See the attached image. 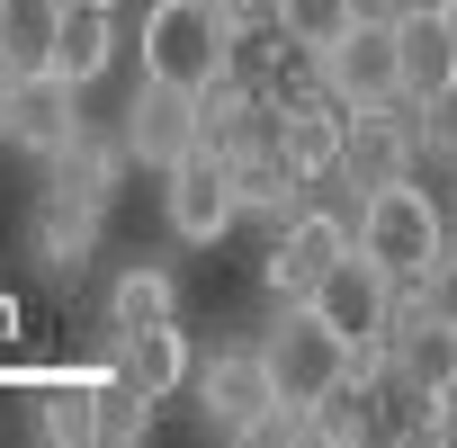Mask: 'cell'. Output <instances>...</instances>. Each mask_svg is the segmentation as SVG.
Here are the masks:
<instances>
[{
	"mask_svg": "<svg viewBox=\"0 0 457 448\" xmlns=\"http://www.w3.org/2000/svg\"><path fill=\"white\" fill-rule=\"evenodd\" d=\"M350 243H359V261H377L395 287H412V278L448 252V215H439V197H430L421 179H386V188H368V197L350 206Z\"/></svg>",
	"mask_w": 457,
	"mask_h": 448,
	"instance_id": "cell-1",
	"label": "cell"
},
{
	"mask_svg": "<svg viewBox=\"0 0 457 448\" xmlns=\"http://www.w3.org/2000/svg\"><path fill=\"white\" fill-rule=\"evenodd\" d=\"M234 28H224L215 0H153L144 28H135V54H144V81H170V90H206L234 72Z\"/></svg>",
	"mask_w": 457,
	"mask_h": 448,
	"instance_id": "cell-2",
	"label": "cell"
},
{
	"mask_svg": "<svg viewBox=\"0 0 457 448\" xmlns=\"http://www.w3.org/2000/svg\"><path fill=\"white\" fill-rule=\"evenodd\" d=\"M252 350H261V368H270L278 403H296V412H314V403L350 377V341H341L305 296H278V314L252 332Z\"/></svg>",
	"mask_w": 457,
	"mask_h": 448,
	"instance_id": "cell-3",
	"label": "cell"
},
{
	"mask_svg": "<svg viewBox=\"0 0 457 448\" xmlns=\"http://www.w3.org/2000/svg\"><path fill=\"white\" fill-rule=\"evenodd\" d=\"M162 224H170V243H188V252L224 243L243 224V162L215 153V144H188L162 170Z\"/></svg>",
	"mask_w": 457,
	"mask_h": 448,
	"instance_id": "cell-4",
	"label": "cell"
},
{
	"mask_svg": "<svg viewBox=\"0 0 457 448\" xmlns=\"http://www.w3.org/2000/svg\"><path fill=\"white\" fill-rule=\"evenodd\" d=\"M341 99L332 90H270V135H261V153L287 170V179H332V162H341Z\"/></svg>",
	"mask_w": 457,
	"mask_h": 448,
	"instance_id": "cell-5",
	"label": "cell"
},
{
	"mask_svg": "<svg viewBox=\"0 0 457 448\" xmlns=\"http://www.w3.org/2000/svg\"><path fill=\"white\" fill-rule=\"evenodd\" d=\"M412 162H421V135H412V108H403V99L341 117V162H332V179H341L350 197H368V188H386V179H412Z\"/></svg>",
	"mask_w": 457,
	"mask_h": 448,
	"instance_id": "cell-6",
	"label": "cell"
},
{
	"mask_svg": "<svg viewBox=\"0 0 457 448\" xmlns=\"http://www.w3.org/2000/svg\"><path fill=\"white\" fill-rule=\"evenodd\" d=\"M305 305H314V314H323V323H332L350 350H368V341H386V332H395L403 287H395L377 261H359V243H350V252H341V261L314 278V296H305Z\"/></svg>",
	"mask_w": 457,
	"mask_h": 448,
	"instance_id": "cell-7",
	"label": "cell"
},
{
	"mask_svg": "<svg viewBox=\"0 0 457 448\" xmlns=\"http://www.w3.org/2000/svg\"><path fill=\"white\" fill-rule=\"evenodd\" d=\"M314 72H323V90L341 99V108H386V99H403V72H395V28H386V10H368L341 46H323L314 54Z\"/></svg>",
	"mask_w": 457,
	"mask_h": 448,
	"instance_id": "cell-8",
	"label": "cell"
},
{
	"mask_svg": "<svg viewBox=\"0 0 457 448\" xmlns=\"http://www.w3.org/2000/svg\"><path fill=\"white\" fill-rule=\"evenodd\" d=\"M350 252V215L341 206H296L287 224H278V234H270V296H314V278L332 270Z\"/></svg>",
	"mask_w": 457,
	"mask_h": 448,
	"instance_id": "cell-9",
	"label": "cell"
},
{
	"mask_svg": "<svg viewBox=\"0 0 457 448\" xmlns=\"http://www.w3.org/2000/svg\"><path fill=\"white\" fill-rule=\"evenodd\" d=\"M117 135H126V162H135V170H170V162L197 144V90H170V81H135V99H126Z\"/></svg>",
	"mask_w": 457,
	"mask_h": 448,
	"instance_id": "cell-10",
	"label": "cell"
},
{
	"mask_svg": "<svg viewBox=\"0 0 457 448\" xmlns=\"http://www.w3.org/2000/svg\"><path fill=\"white\" fill-rule=\"evenodd\" d=\"M386 386H403L412 403L457 394V332H448L439 314L403 305V314H395V332H386Z\"/></svg>",
	"mask_w": 457,
	"mask_h": 448,
	"instance_id": "cell-11",
	"label": "cell"
},
{
	"mask_svg": "<svg viewBox=\"0 0 457 448\" xmlns=\"http://www.w3.org/2000/svg\"><path fill=\"white\" fill-rule=\"evenodd\" d=\"M197 403H206V430H215V439H243V430L278 403V386H270L261 350L243 341V350H215V359L197 368Z\"/></svg>",
	"mask_w": 457,
	"mask_h": 448,
	"instance_id": "cell-12",
	"label": "cell"
},
{
	"mask_svg": "<svg viewBox=\"0 0 457 448\" xmlns=\"http://www.w3.org/2000/svg\"><path fill=\"white\" fill-rule=\"evenodd\" d=\"M126 170H135V162H126V135H117V126H90V117L46 153V188L90 197V206H108V197L126 188Z\"/></svg>",
	"mask_w": 457,
	"mask_h": 448,
	"instance_id": "cell-13",
	"label": "cell"
},
{
	"mask_svg": "<svg viewBox=\"0 0 457 448\" xmlns=\"http://www.w3.org/2000/svg\"><path fill=\"white\" fill-rule=\"evenodd\" d=\"M72 126H81V81H63L54 63L10 81V144H19V153H37V162H46Z\"/></svg>",
	"mask_w": 457,
	"mask_h": 448,
	"instance_id": "cell-14",
	"label": "cell"
},
{
	"mask_svg": "<svg viewBox=\"0 0 457 448\" xmlns=\"http://www.w3.org/2000/svg\"><path fill=\"white\" fill-rule=\"evenodd\" d=\"M99 215L108 206H90V197H63V188H46L37 197V215H28V252H37V270H54V278H72L90 252H99Z\"/></svg>",
	"mask_w": 457,
	"mask_h": 448,
	"instance_id": "cell-15",
	"label": "cell"
},
{
	"mask_svg": "<svg viewBox=\"0 0 457 448\" xmlns=\"http://www.w3.org/2000/svg\"><path fill=\"white\" fill-rule=\"evenodd\" d=\"M261 135H270V90H252L243 72H224V81L197 90V144L243 162V153H261Z\"/></svg>",
	"mask_w": 457,
	"mask_h": 448,
	"instance_id": "cell-16",
	"label": "cell"
},
{
	"mask_svg": "<svg viewBox=\"0 0 457 448\" xmlns=\"http://www.w3.org/2000/svg\"><path fill=\"white\" fill-rule=\"evenodd\" d=\"M386 28H395V72H403V108H412V99H430L439 81H457V72H448V19H439V0H430V10H395Z\"/></svg>",
	"mask_w": 457,
	"mask_h": 448,
	"instance_id": "cell-17",
	"label": "cell"
},
{
	"mask_svg": "<svg viewBox=\"0 0 457 448\" xmlns=\"http://www.w3.org/2000/svg\"><path fill=\"white\" fill-rule=\"evenodd\" d=\"M117 377H135L153 403L188 377V332H179V314H162V323H135V332H117Z\"/></svg>",
	"mask_w": 457,
	"mask_h": 448,
	"instance_id": "cell-18",
	"label": "cell"
},
{
	"mask_svg": "<svg viewBox=\"0 0 457 448\" xmlns=\"http://www.w3.org/2000/svg\"><path fill=\"white\" fill-rule=\"evenodd\" d=\"M28 439L37 448H99V403H90V377H54L28 394Z\"/></svg>",
	"mask_w": 457,
	"mask_h": 448,
	"instance_id": "cell-19",
	"label": "cell"
},
{
	"mask_svg": "<svg viewBox=\"0 0 457 448\" xmlns=\"http://www.w3.org/2000/svg\"><path fill=\"white\" fill-rule=\"evenodd\" d=\"M117 63V10H90V0H63V19H54V72L63 81H99Z\"/></svg>",
	"mask_w": 457,
	"mask_h": 448,
	"instance_id": "cell-20",
	"label": "cell"
},
{
	"mask_svg": "<svg viewBox=\"0 0 457 448\" xmlns=\"http://www.w3.org/2000/svg\"><path fill=\"white\" fill-rule=\"evenodd\" d=\"M54 19L63 0H0V72H46L54 63Z\"/></svg>",
	"mask_w": 457,
	"mask_h": 448,
	"instance_id": "cell-21",
	"label": "cell"
},
{
	"mask_svg": "<svg viewBox=\"0 0 457 448\" xmlns=\"http://www.w3.org/2000/svg\"><path fill=\"white\" fill-rule=\"evenodd\" d=\"M162 314H179V278H170V270L144 261V270H117V278H108V323H117V332L162 323Z\"/></svg>",
	"mask_w": 457,
	"mask_h": 448,
	"instance_id": "cell-22",
	"label": "cell"
},
{
	"mask_svg": "<svg viewBox=\"0 0 457 448\" xmlns=\"http://www.w3.org/2000/svg\"><path fill=\"white\" fill-rule=\"evenodd\" d=\"M90 403H99V448H135V439H153V394L135 386V377H90Z\"/></svg>",
	"mask_w": 457,
	"mask_h": 448,
	"instance_id": "cell-23",
	"label": "cell"
},
{
	"mask_svg": "<svg viewBox=\"0 0 457 448\" xmlns=\"http://www.w3.org/2000/svg\"><path fill=\"white\" fill-rule=\"evenodd\" d=\"M359 19H368V0H278V37H287L296 54H323V46H341Z\"/></svg>",
	"mask_w": 457,
	"mask_h": 448,
	"instance_id": "cell-24",
	"label": "cell"
},
{
	"mask_svg": "<svg viewBox=\"0 0 457 448\" xmlns=\"http://www.w3.org/2000/svg\"><path fill=\"white\" fill-rule=\"evenodd\" d=\"M305 430L314 439H332V448H359L368 430H377V386H359V377H341L314 412H305Z\"/></svg>",
	"mask_w": 457,
	"mask_h": 448,
	"instance_id": "cell-25",
	"label": "cell"
},
{
	"mask_svg": "<svg viewBox=\"0 0 457 448\" xmlns=\"http://www.w3.org/2000/svg\"><path fill=\"white\" fill-rule=\"evenodd\" d=\"M412 135H421V153L457 162V81H439L430 99H412Z\"/></svg>",
	"mask_w": 457,
	"mask_h": 448,
	"instance_id": "cell-26",
	"label": "cell"
},
{
	"mask_svg": "<svg viewBox=\"0 0 457 448\" xmlns=\"http://www.w3.org/2000/svg\"><path fill=\"white\" fill-rule=\"evenodd\" d=\"M403 296H412L421 314H439V323L457 332V234H448V252H439V261H430V270H421V278H412Z\"/></svg>",
	"mask_w": 457,
	"mask_h": 448,
	"instance_id": "cell-27",
	"label": "cell"
},
{
	"mask_svg": "<svg viewBox=\"0 0 457 448\" xmlns=\"http://www.w3.org/2000/svg\"><path fill=\"white\" fill-rule=\"evenodd\" d=\"M296 439H314V430H305V412H296V403H270V412H261V421H252V430H243V448H296Z\"/></svg>",
	"mask_w": 457,
	"mask_h": 448,
	"instance_id": "cell-28",
	"label": "cell"
},
{
	"mask_svg": "<svg viewBox=\"0 0 457 448\" xmlns=\"http://www.w3.org/2000/svg\"><path fill=\"white\" fill-rule=\"evenodd\" d=\"M224 10V28L234 37H252V28H278V0H215Z\"/></svg>",
	"mask_w": 457,
	"mask_h": 448,
	"instance_id": "cell-29",
	"label": "cell"
},
{
	"mask_svg": "<svg viewBox=\"0 0 457 448\" xmlns=\"http://www.w3.org/2000/svg\"><path fill=\"white\" fill-rule=\"evenodd\" d=\"M439 19H448V72H457V0H439Z\"/></svg>",
	"mask_w": 457,
	"mask_h": 448,
	"instance_id": "cell-30",
	"label": "cell"
},
{
	"mask_svg": "<svg viewBox=\"0 0 457 448\" xmlns=\"http://www.w3.org/2000/svg\"><path fill=\"white\" fill-rule=\"evenodd\" d=\"M0 144H10V72H0Z\"/></svg>",
	"mask_w": 457,
	"mask_h": 448,
	"instance_id": "cell-31",
	"label": "cell"
},
{
	"mask_svg": "<svg viewBox=\"0 0 457 448\" xmlns=\"http://www.w3.org/2000/svg\"><path fill=\"white\" fill-rule=\"evenodd\" d=\"M377 10H386V19H395V10H430V0H377Z\"/></svg>",
	"mask_w": 457,
	"mask_h": 448,
	"instance_id": "cell-32",
	"label": "cell"
},
{
	"mask_svg": "<svg viewBox=\"0 0 457 448\" xmlns=\"http://www.w3.org/2000/svg\"><path fill=\"white\" fill-rule=\"evenodd\" d=\"M90 10H117V0H90Z\"/></svg>",
	"mask_w": 457,
	"mask_h": 448,
	"instance_id": "cell-33",
	"label": "cell"
}]
</instances>
